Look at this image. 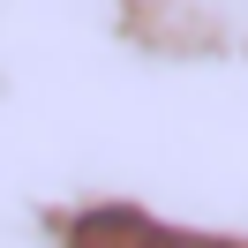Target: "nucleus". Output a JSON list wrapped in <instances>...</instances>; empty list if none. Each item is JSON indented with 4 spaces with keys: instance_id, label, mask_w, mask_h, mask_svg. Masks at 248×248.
<instances>
[{
    "instance_id": "1",
    "label": "nucleus",
    "mask_w": 248,
    "mask_h": 248,
    "mask_svg": "<svg viewBox=\"0 0 248 248\" xmlns=\"http://www.w3.org/2000/svg\"><path fill=\"white\" fill-rule=\"evenodd\" d=\"M68 248H241V241L166 226V218L136 211V203H98V211H83L76 226H68Z\"/></svg>"
}]
</instances>
